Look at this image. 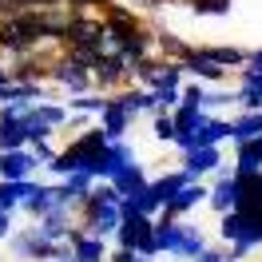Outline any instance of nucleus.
I'll use <instances>...</instances> for the list:
<instances>
[{"mask_svg":"<svg viewBox=\"0 0 262 262\" xmlns=\"http://www.w3.org/2000/svg\"><path fill=\"white\" fill-rule=\"evenodd\" d=\"M127 83H135V80H131V60H127V56H119L115 48H107L96 64H92V88H96V92L112 96V92L127 88Z\"/></svg>","mask_w":262,"mask_h":262,"instance_id":"f03ea898","label":"nucleus"},{"mask_svg":"<svg viewBox=\"0 0 262 262\" xmlns=\"http://www.w3.org/2000/svg\"><path fill=\"white\" fill-rule=\"evenodd\" d=\"M103 92H96V88H92V92H80V96H68V112H88V115H99L103 112Z\"/></svg>","mask_w":262,"mask_h":262,"instance_id":"a878e982","label":"nucleus"},{"mask_svg":"<svg viewBox=\"0 0 262 262\" xmlns=\"http://www.w3.org/2000/svg\"><path fill=\"white\" fill-rule=\"evenodd\" d=\"M96 4H103V0H96Z\"/></svg>","mask_w":262,"mask_h":262,"instance_id":"79ce46f5","label":"nucleus"},{"mask_svg":"<svg viewBox=\"0 0 262 262\" xmlns=\"http://www.w3.org/2000/svg\"><path fill=\"white\" fill-rule=\"evenodd\" d=\"M28 143V127H24V115L8 112L4 103H0V151L8 147H24Z\"/></svg>","mask_w":262,"mask_h":262,"instance_id":"dca6fc26","label":"nucleus"},{"mask_svg":"<svg viewBox=\"0 0 262 262\" xmlns=\"http://www.w3.org/2000/svg\"><path fill=\"white\" fill-rule=\"evenodd\" d=\"M223 163H227V159H223V143H195L191 151L179 155V167L187 171V179H207V175H214Z\"/></svg>","mask_w":262,"mask_h":262,"instance_id":"423d86ee","label":"nucleus"},{"mask_svg":"<svg viewBox=\"0 0 262 262\" xmlns=\"http://www.w3.org/2000/svg\"><path fill=\"white\" fill-rule=\"evenodd\" d=\"M112 96H115V103H119L131 119H139L143 112H155V92L143 88V83H127V88H119V92H112Z\"/></svg>","mask_w":262,"mask_h":262,"instance_id":"ddd939ff","label":"nucleus"},{"mask_svg":"<svg viewBox=\"0 0 262 262\" xmlns=\"http://www.w3.org/2000/svg\"><path fill=\"white\" fill-rule=\"evenodd\" d=\"M12 76H8V64H4V56H0V83H8Z\"/></svg>","mask_w":262,"mask_h":262,"instance_id":"ea45409f","label":"nucleus"},{"mask_svg":"<svg viewBox=\"0 0 262 262\" xmlns=\"http://www.w3.org/2000/svg\"><path fill=\"white\" fill-rule=\"evenodd\" d=\"M155 92V112H175L183 103V92L179 88H151Z\"/></svg>","mask_w":262,"mask_h":262,"instance_id":"7c9ffc66","label":"nucleus"},{"mask_svg":"<svg viewBox=\"0 0 262 262\" xmlns=\"http://www.w3.org/2000/svg\"><path fill=\"white\" fill-rule=\"evenodd\" d=\"M4 243H8V250H12V258H20V262H52V258H56V250H60V246L48 243L36 227L12 230Z\"/></svg>","mask_w":262,"mask_h":262,"instance_id":"20e7f679","label":"nucleus"},{"mask_svg":"<svg viewBox=\"0 0 262 262\" xmlns=\"http://www.w3.org/2000/svg\"><path fill=\"white\" fill-rule=\"evenodd\" d=\"M195 16H230V0H183Z\"/></svg>","mask_w":262,"mask_h":262,"instance_id":"c85d7f7f","label":"nucleus"},{"mask_svg":"<svg viewBox=\"0 0 262 262\" xmlns=\"http://www.w3.org/2000/svg\"><path fill=\"white\" fill-rule=\"evenodd\" d=\"M48 83H56L60 92H68V96H80V92H92V68L80 64L72 52L60 48V56L52 60L48 68Z\"/></svg>","mask_w":262,"mask_h":262,"instance_id":"7ed1b4c3","label":"nucleus"},{"mask_svg":"<svg viewBox=\"0 0 262 262\" xmlns=\"http://www.w3.org/2000/svg\"><path fill=\"white\" fill-rule=\"evenodd\" d=\"M207 207H211L214 214L243 207V179H238L234 171H227V167H219V171H214V183L207 187Z\"/></svg>","mask_w":262,"mask_h":262,"instance_id":"39448f33","label":"nucleus"},{"mask_svg":"<svg viewBox=\"0 0 262 262\" xmlns=\"http://www.w3.org/2000/svg\"><path fill=\"white\" fill-rule=\"evenodd\" d=\"M40 159L32 155V147L24 143V147H8L0 151V179H32Z\"/></svg>","mask_w":262,"mask_h":262,"instance_id":"1a4fd4ad","label":"nucleus"},{"mask_svg":"<svg viewBox=\"0 0 262 262\" xmlns=\"http://www.w3.org/2000/svg\"><path fill=\"white\" fill-rule=\"evenodd\" d=\"M52 207H60V195H56V183H36V179H32V191L24 195L20 211L28 214V219H40V214H48Z\"/></svg>","mask_w":262,"mask_h":262,"instance_id":"2eb2a0df","label":"nucleus"},{"mask_svg":"<svg viewBox=\"0 0 262 262\" xmlns=\"http://www.w3.org/2000/svg\"><path fill=\"white\" fill-rule=\"evenodd\" d=\"M207 246V234H203V227H195V223H187L183 219V230H179V250H175V258H195L199 250Z\"/></svg>","mask_w":262,"mask_h":262,"instance_id":"5701e85b","label":"nucleus"},{"mask_svg":"<svg viewBox=\"0 0 262 262\" xmlns=\"http://www.w3.org/2000/svg\"><path fill=\"white\" fill-rule=\"evenodd\" d=\"M258 135H262V107H250V112L238 107V115L230 119V143H246Z\"/></svg>","mask_w":262,"mask_h":262,"instance_id":"f3484780","label":"nucleus"},{"mask_svg":"<svg viewBox=\"0 0 262 262\" xmlns=\"http://www.w3.org/2000/svg\"><path fill=\"white\" fill-rule=\"evenodd\" d=\"M135 12H163V8H171V0H127Z\"/></svg>","mask_w":262,"mask_h":262,"instance_id":"f704fd0d","label":"nucleus"},{"mask_svg":"<svg viewBox=\"0 0 262 262\" xmlns=\"http://www.w3.org/2000/svg\"><path fill=\"white\" fill-rule=\"evenodd\" d=\"M246 68H262V48H254L250 56H246Z\"/></svg>","mask_w":262,"mask_h":262,"instance_id":"58836bf2","label":"nucleus"},{"mask_svg":"<svg viewBox=\"0 0 262 262\" xmlns=\"http://www.w3.org/2000/svg\"><path fill=\"white\" fill-rule=\"evenodd\" d=\"M254 250H258V246L246 243V238H243V243H227V262H246Z\"/></svg>","mask_w":262,"mask_h":262,"instance_id":"473e14b6","label":"nucleus"},{"mask_svg":"<svg viewBox=\"0 0 262 262\" xmlns=\"http://www.w3.org/2000/svg\"><path fill=\"white\" fill-rule=\"evenodd\" d=\"M28 147H32V155L40 159V167H48L52 159H56V151H60V147H56V139H36V143H28Z\"/></svg>","mask_w":262,"mask_h":262,"instance_id":"2f4dec72","label":"nucleus"},{"mask_svg":"<svg viewBox=\"0 0 262 262\" xmlns=\"http://www.w3.org/2000/svg\"><path fill=\"white\" fill-rule=\"evenodd\" d=\"M199 52L207 60H214L219 68H227V72H238L246 64V56H250L246 48H234V44H199Z\"/></svg>","mask_w":262,"mask_h":262,"instance_id":"a211bd4d","label":"nucleus"},{"mask_svg":"<svg viewBox=\"0 0 262 262\" xmlns=\"http://www.w3.org/2000/svg\"><path fill=\"white\" fill-rule=\"evenodd\" d=\"M155 119H151V139L155 143H175V119H171V112H151Z\"/></svg>","mask_w":262,"mask_h":262,"instance_id":"cd10ccee","label":"nucleus"},{"mask_svg":"<svg viewBox=\"0 0 262 262\" xmlns=\"http://www.w3.org/2000/svg\"><path fill=\"white\" fill-rule=\"evenodd\" d=\"M191 48H195V44H191V40H183L179 32L155 28V56H159V60H183Z\"/></svg>","mask_w":262,"mask_h":262,"instance_id":"aec40b11","label":"nucleus"},{"mask_svg":"<svg viewBox=\"0 0 262 262\" xmlns=\"http://www.w3.org/2000/svg\"><path fill=\"white\" fill-rule=\"evenodd\" d=\"M72 254H76V262H107V238H99V234H88L83 230L80 238L72 243Z\"/></svg>","mask_w":262,"mask_h":262,"instance_id":"412c9836","label":"nucleus"},{"mask_svg":"<svg viewBox=\"0 0 262 262\" xmlns=\"http://www.w3.org/2000/svg\"><path fill=\"white\" fill-rule=\"evenodd\" d=\"M60 4H64L68 12H92V8H99L96 0H60Z\"/></svg>","mask_w":262,"mask_h":262,"instance_id":"e433bc0d","label":"nucleus"},{"mask_svg":"<svg viewBox=\"0 0 262 262\" xmlns=\"http://www.w3.org/2000/svg\"><path fill=\"white\" fill-rule=\"evenodd\" d=\"M183 183H187V171H183V167H171V171H163L159 179H151V191H155V199H159V203H167V199L175 195Z\"/></svg>","mask_w":262,"mask_h":262,"instance_id":"393cba45","label":"nucleus"},{"mask_svg":"<svg viewBox=\"0 0 262 262\" xmlns=\"http://www.w3.org/2000/svg\"><path fill=\"white\" fill-rule=\"evenodd\" d=\"M12 230H16V211H4V207H0V243H4Z\"/></svg>","mask_w":262,"mask_h":262,"instance_id":"c9c22d12","label":"nucleus"},{"mask_svg":"<svg viewBox=\"0 0 262 262\" xmlns=\"http://www.w3.org/2000/svg\"><path fill=\"white\" fill-rule=\"evenodd\" d=\"M179 64H183V72H187V80L211 83V88H214V83H227V76H230L227 68H219L214 60H207V56H203L199 48H191V52H187V56L179 60Z\"/></svg>","mask_w":262,"mask_h":262,"instance_id":"9d476101","label":"nucleus"},{"mask_svg":"<svg viewBox=\"0 0 262 262\" xmlns=\"http://www.w3.org/2000/svg\"><path fill=\"white\" fill-rule=\"evenodd\" d=\"M115 246H127L135 254H147V258H159V250H155V219L151 214H123L119 219V227H115Z\"/></svg>","mask_w":262,"mask_h":262,"instance_id":"f257e3e1","label":"nucleus"},{"mask_svg":"<svg viewBox=\"0 0 262 262\" xmlns=\"http://www.w3.org/2000/svg\"><path fill=\"white\" fill-rule=\"evenodd\" d=\"M227 139H230V119L207 112L203 123L195 127V143H227Z\"/></svg>","mask_w":262,"mask_h":262,"instance_id":"4be33fe9","label":"nucleus"},{"mask_svg":"<svg viewBox=\"0 0 262 262\" xmlns=\"http://www.w3.org/2000/svg\"><path fill=\"white\" fill-rule=\"evenodd\" d=\"M147 183H151V175L143 171V163H139V159H135V163H127L123 171H115V175H112V187H115V191H119L123 199L135 195V191H139V187H147Z\"/></svg>","mask_w":262,"mask_h":262,"instance_id":"6ab92c4d","label":"nucleus"},{"mask_svg":"<svg viewBox=\"0 0 262 262\" xmlns=\"http://www.w3.org/2000/svg\"><path fill=\"white\" fill-rule=\"evenodd\" d=\"M203 203H207V183H203V179H187L179 191L159 207V211L171 214V219H187V214L195 211V207H203Z\"/></svg>","mask_w":262,"mask_h":262,"instance_id":"6e6552de","label":"nucleus"},{"mask_svg":"<svg viewBox=\"0 0 262 262\" xmlns=\"http://www.w3.org/2000/svg\"><path fill=\"white\" fill-rule=\"evenodd\" d=\"M72 223H76V214L68 211V207H52L48 214L32 219V227L40 230L48 243H56V246H68V230H72Z\"/></svg>","mask_w":262,"mask_h":262,"instance_id":"9b49d317","label":"nucleus"},{"mask_svg":"<svg viewBox=\"0 0 262 262\" xmlns=\"http://www.w3.org/2000/svg\"><path fill=\"white\" fill-rule=\"evenodd\" d=\"M28 191H32V179H0V207L4 211H20Z\"/></svg>","mask_w":262,"mask_h":262,"instance_id":"b1692460","label":"nucleus"},{"mask_svg":"<svg viewBox=\"0 0 262 262\" xmlns=\"http://www.w3.org/2000/svg\"><path fill=\"white\" fill-rule=\"evenodd\" d=\"M258 262H262V258H258Z\"/></svg>","mask_w":262,"mask_h":262,"instance_id":"37998d69","label":"nucleus"},{"mask_svg":"<svg viewBox=\"0 0 262 262\" xmlns=\"http://www.w3.org/2000/svg\"><path fill=\"white\" fill-rule=\"evenodd\" d=\"M203 107H191V103H179V107H175V112H171V119H175V135H179V131H195L199 123H203Z\"/></svg>","mask_w":262,"mask_h":262,"instance_id":"bb28decb","label":"nucleus"},{"mask_svg":"<svg viewBox=\"0 0 262 262\" xmlns=\"http://www.w3.org/2000/svg\"><path fill=\"white\" fill-rule=\"evenodd\" d=\"M191 262H227V246H203Z\"/></svg>","mask_w":262,"mask_h":262,"instance_id":"72a5a7b5","label":"nucleus"},{"mask_svg":"<svg viewBox=\"0 0 262 262\" xmlns=\"http://www.w3.org/2000/svg\"><path fill=\"white\" fill-rule=\"evenodd\" d=\"M135 262H155V258H147V254H135Z\"/></svg>","mask_w":262,"mask_h":262,"instance_id":"a19ab883","label":"nucleus"},{"mask_svg":"<svg viewBox=\"0 0 262 262\" xmlns=\"http://www.w3.org/2000/svg\"><path fill=\"white\" fill-rule=\"evenodd\" d=\"M92 175L88 171H72V175H60V183H56V195H60V207H68V211L76 214V207L83 203V195L92 191Z\"/></svg>","mask_w":262,"mask_h":262,"instance_id":"f8f14e48","label":"nucleus"},{"mask_svg":"<svg viewBox=\"0 0 262 262\" xmlns=\"http://www.w3.org/2000/svg\"><path fill=\"white\" fill-rule=\"evenodd\" d=\"M127 163H135V151H131L127 139H107V147L96 155L92 163V179H112L115 171H123Z\"/></svg>","mask_w":262,"mask_h":262,"instance_id":"0eeeda50","label":"nucleus"},{"mask_svg":"<svg viewBox=\"0 0 262 262\" xmlns=\"http://www.w3.org/2000/svg\"><path fill=\"white\" fill-rule=\"evenodd\" d=\"M96 123L103 127V135H107V139H127V131H131V123H135V119H131L119 103H115V96H107V99H103V112L96 115Z\"/></svg>","mask_w":262,"mask_h":262,"instance_id":"4468645a","label":"nucleus"},{"mask_svg":"<svg viewBox=\"0 0 262 262\" xmlns=\"http://www.w3.org/2000/svg\"><path fill=\"white\" fill-rule=\"evenodd\" d=\"M52 262H76V254H72V246H60V250H56V258Z\"/></svg>","mask_w":262,"mask_h":262,"instance_id":"4c0bfd02","label":"nucleus"},{"mask_svg":"<svg viewBox=\"0 0 262 262\" xmlns=\"http://www.w3.org/2000/svg\"><path fill=\"white\" fill-rule=\"evenodd\" d=\"M179 92H183V103H191V107H203V112H207V96H211V83L191 80V83H183Z\"/></svg>","mask_w":262,"mask_h":262,"instance_id":"c756f323","label":"nucleus"}]
</instances>
